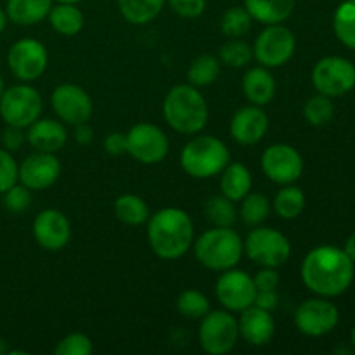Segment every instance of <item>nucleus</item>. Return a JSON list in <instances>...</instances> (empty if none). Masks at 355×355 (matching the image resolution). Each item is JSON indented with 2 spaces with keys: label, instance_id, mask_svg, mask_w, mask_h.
<instances>
[{
  "label": "nucleus",
  "instance_id": "1a4fd4ad",
  "mask_svg": "<svg viewBox=\"0 0 355 355\" xmlns=\"http://www.w3.org/2000/svg\"><path fill=\"white\" fill-rule=\"evenodd\" d=\"M253 59L266 68H281L295 54L297 40L290 28L281 24H269L262 33L257 35L252 45Z\"/></svg>",
  "mask_w": 355,
  "mask_h": 355
},
{
  "label": "nucleus",
  "instance_id": "a878e982",
  "mask_svg": "<svg viewBox=\"0 0 355 355\" xmlns=\"http://www.w3.org/2000/svg\"><path fill=\"white\" fill-rule=\"evenodd\" d=\"M47 19L52 30L58 31L59 35H64V37H75L76 33L82 31L83 24H85L83 12L75 3H58V6H52L51 10H49Z\"/></svg>",
  "mask_w": 355,
  "mask_h": 355
},
{
  "label": "nucleus",
  "instance_id": "39448f33",
  "mask_svg": "<svg viewBox=\"0 0 355 355\" xmlns=\"http://www.w3.org/2000/svg\"><path fill=\"white\" fill-rule=\"evenodd\" d=\"M231 162V153L215 135H196L180 153V166L193 179H211Z\"/></svg>",
  "mask_w": 355,
  "mask_h": 355
},
{
  "label": "nucleus",
  "instance_id": "6ab92c4d",
  "mask_svg": "<svg viewBox=\"0 0 355 355\" xmlns=\"http://www.w3.org/2000/svg\"><path fill=\"white\" fill-rule=\"evenodd\" d=\"M269 128V116L260 106H245L232 114L229 132L238 144L253 146L262 141Z\"/></svg>",
  "mask_w": 355,
  "mask_h": 355
},
{
  "label": "nucleus",
  "instance_id": "f3484780",
  "mask_svg": "<svg viewBox=\"0 0 355 355\" xmlns=\"http://www.w3.org/2000/svg\"><path fill=\"white\" fill-rule=\"evenodd\" d=\"M61 175V162L55 153L37 151L26 156L17 166V182L30 191L49 189Z\"/></svg>",
  "mask_w": 355,
  "mask_h": 355
},
{
  "label": "nucleus",
  "instance_id": "bb28decb",
  "mask_svg": "<svg viewBox=\"0 0 355 355\" xmlns=\"http://www.w3.org/2000/svg\"><path fill=\"white\" fill-rule=\"evenodd\" d=\"M120 14L132 24H148L159 16L166 0H116Z\"/></svg>",
  "mask_w": 355,
  "mask_h": 355
},
{
  "label": "nucleus",
  "instance_id": "423d86ee",
  "mask_svg": "<svg viewBox=\"0 0 355 355\" xmlns=\"http://www.w3.org/2000/svg\"><path fill=\"white\" fill-rule=\"evenodd\" d=\"M245 253L253 263L260 267L284 266L291 255V243L281 231L257 225L246 236Z\"/></svg>",
  "mask_w": 355,
  "mask_h": 355
},
{
  "label": "nucleus",
  "instance_id": "dca6fc26",
  "mask_svg": "<svg viewBox=\"0 0 355 355\" xmlns=\"http://www.w3.org/2000/svg\"><path fill=\"white\" fill-rule=\"evenodd\" d=\"M338 321V309L324 297L305 300L295 312V326L298 331L314 338L328 335L336 328Z\"/></svg>",
  "mask_w": 355,
  "mask_h": 355
},
{
  "label": "nucleus",
  "instance_id": "09e8293b",
  "mask_svg": "<svg viewBox=\"0 0 355 355\" xmlns=\"http://www.w3.org/2000/svg\"><path fill=\"white\" fill-rule=\"evenodd\" d=\"M7 21H9V17H7L6 9H2V7H0V33H3V30H6Z\"/></svg>",
  "mask_w": 355,
  "mask_h": 355
},
{
  "label": "nucleus",
  "instance_id": "3c124183",
  "mask_svg": "<svg viewBox=\"0 0 355 355\" xmlns=\"http://www.w3.org/2000/svg\"><path fill=\"white\" fill-rule=\"evenodd\" d=\"M3 90H6V82H3V78H2V75H0V97H2V94H3Z\"/></svg>",
  "mask_w": 355,
  "mask_h": 355
},
{
  "label": "nucleus",
  "instance_id": "a211bd4d",
  "mask_svg": "<svg viewBox=\"0 0 355 355\" xmlns=\"http://www.w3.org/2000/svg\"><path fill=\"white\" fill-rule=\"evenodd\" d=\"M31 232L38 245L49 252H59L71 239V224L62 211L47 208L35 217Z\"/></svg>",
  "mask_w": 355,
  "mask_h": 355
},
{
  "label": "nucleus",
  "instance_id": "49530a36",
  "mask_svg": "<svg viewBox=\"0 0 355 355\" xmlns=\"http://www.w3.org/2000/svg\"><path fill=\"white\" fill-rule=\"evenodd\" d=\"M73 137H75V141L78 142V144L87 146V144H90V142H92L94 130L90 128L89 123L75 125V132H73Z\"/></svg>",
  "mask_w": 355,
  "mask_h": 355
},
{
  "label": "nucleus",
  "instance_id": "c9c22d12",
  "mask_svg": "<svg viewBox=\"0 0 355 355\" xmlns=\"http://www.w3.org/2000/svg\"><path fill=\"white\" fill-rule=\"evenodd\" d=\"M177 311L186 319H201L210 312V300L198 290H184L177 298Z\"/></svg>",
  "mask_w": 355,
  "mask_h": 355
},
{
  "label": "nucleus",
  "instance_id": "c756f323",
  "mask_svg": "<svg viewBox=\"0 0 355 355\" xmlns=\"http://www.w3.org/2000/svg\"><path fill=\"white\" fill-rule=\"evenodd\" d=\"M305 208V194L300 187L293 184H286L283 189L277 191L274 198V211L284 220H293L300 217V214Z\"/></svg>",
  "mask_w": 355,
  "mask_h": 355
},
{
  "label": "nucleus",
  "instance_id": "58836bf2",
  "mask_svg": "<svg viewBox=\"0 0 355 355\" xmlns=\"http://www.w3.org/2000/svg\"><path fill=\"white\" fill-rule=\"evenodd\" d=\"M31 205V191L23 184H14L10 189L3 193V207L12 214H21L28 210Z\"/></svg>",
  "mask_w": 355,
  "mask_h": 355
},
{
  "label": "nucleus",
  "instance_id": "e433bc0d",
  "mask_svg": "<svg viewBox=\"0 0 355 355\" xmlns=\"http://www.w3.org/2000/svg\"><path fill=\"white\" fill-rule=\"evenodd\" d=\"M333 114H335V106L331 103V97L322 96V94L312 96L304 106L305 120L314 127H322V125L329 123L333 120Z\"/></svg>",
  "mask_w": 355,
  "mask_h": 355
},
{
  "label": "nucleus",
  "instance_id": "473e14b6",
  "mask_svg": "<svg viewBox=\"0 0 355 355\" xmlns=\"http://www.w3.org/2000/svg\"><path fill=\"white\" fill-rule=\"evenodd\" d=\"M333 28L338 40L355 51V0H345L336 9Z\"/></svg>",
  "mask_w": 355,
  "mask_h": 355
},
{
  "label": "nucleus",
  "instance_id": "a18cd8bd",
  "mask_svg": "<svg viewBox=\"0 0 355 355\" xmlns=\"http://www.w3.org/2000/svg\"><path fill=\"white\" fill-rule=\"evenodd\" d=\"M279 304V295L276 293V290H262L257 291L255 300H253V305L263 309V311H274Z\"/></svg>",
  "mask_w": 355,
  "mask_h": 355
},
{
  "label": "nucleus",
  "instance_id": "412c9836",
  "mask_svg": "<svg viewBox=\"0 0 355 355\" xmlns=\"http://www.w3.org/2000/svg\"><path fill=\"white\" fill-rule=\"evenodd\" d=\"M26 141L35 151L58 153L68 141V130L61 120L38 118L28 127Z\"/></svg>",
  "mask_w": 355,
  "mask_h": 355
},
{
  "label": "nucleus",
  "instance_id": "f8f14e48",
  "mask_svg": "<svg viewBox=\"0 0 355 355\" xmlns=\"http://www.w3.org/2000/svg\"><path fill=\"white\" fill-rule=\"evenodd\" d=\"M170 151L165 132L153 123H137L127 132V153L144 165L163 162Z\"/></svg>",
  "mask_w": 355,
  "mask_h": 355
},
{
  "label": "nucleus",
  "instance_id": "4468645a",
  "mask_svg": "<svg viewBox=\"0 0 355 355\" xmlns=\"http://www.w3.org/2000/svg\"><path fill=\"white\" fill-rule=\"evenodd\" d=\"M262 172L272 182L279 186L297 182L304 173L302 155L290 144H272L262 155Z\"/></svg>",
  "mask_w": 355,
  "mask_h": 355
},
{
  "label": "nucleus",
  "instance_id": "393cba45",
  "mask_svg": "<svg viewBox=\"0 0 355 355\" xmlns=\"http://www.w3.org/2000/svg\"><path fill=\"white\" fill-rule=\"evenodd\" d=\"M52 0H7L6 14L17 26H33L47 19Z\"/></svg>",
  "mask_w": 355,
  "mask_h": 355
},
{
  "label": "nucleus",
  "instance_id": "9d476101",
  "mask_svg": "<svg viewBox=\"0 0 355 355\" xmlns=\"http://www.w3.org/2000/svg\"><path fill=\"white\" fill-rule=\"evenodd\" d=\"M49 64L47 49L35 38L14 42L7 52V66L19 82L30 83L40 78Z\"/></svg>",
  "mask_w": 355,
  "mask_h": 355
},
{
  "label": "nucleus",
  "instance_id": "4c0bfd02",
  "mask_svg": "<svg viewBox=\"0 0 355 355\" xmlns=\"http://www.w3.org/2000/svg\"><path fill=\"white\" fill-rule=\"evenodd\" d=\"M94 350L92 340L83 333H71L59 340L55 345V355H89Z\"/></svg>",
  "mask_w": 355,
  "mask_h": 355
},
{
  "label": "nucleus",
  "instance_id": "79ce46f5",
  "mask_svg": "<svg viewBox=\"0 0 355 355\" xmlns=\"http://www.w3.org/2000/svg\"><path fill=\"white\" fill-rule=\"evenodd\" d=\"M279 281V272H277L274 267H262V269L253 276V283H255L257 291L277 290Z\"/></svg>",
  "mask_w": 355,
  "mask_h": 355
},
{
  "label": "nucleus",
  "instance_id": "9b49d317",
  "mask_svg": "<svg viewBox=\"0 0 355 355\" xmlns=\"http://www.w3.org/2000/svg\"><path fill=\"white\" fill-rule=\"evenodd\" d=\"M312 83L322 96L340 97L355 87V66L349 59L329 55L312 69Z\"/></svg>",
  "mask_w": 355,
  "mask_h": 355
},
{
  "label": "nucleus",
  "instance_id": "7c9ffc66",
  "mask_svg": "<svg viewBox=\"0 0 355 355\" xmlns=\"http://www.w3.org/2000/svg\"><path fill=\"white\" fill-rule=\"evenodd\" d=\"M205 217L214 227H232L238 220V211H236L234 201L225 198L224 194H215L208 198L205 203Z\"/></svg>",
  "mask_w": 355,
  "mask_h": 355
},
{
  "label": "nucleus",
  "instance_id": "f257e3e1",
  "mask_svg": "<svg viewBox=\"0 0 355 355\" xmlns=\"http://www.w3.org/2000/svg\"><path fill=\"white\" fill-rule=\"evenodd\" d=\"M302 281L318 297L331 298L345 293L354 279V262L336 246H318L302 262Z\"/></svg>",
  "mask_w": 355,
  "mask_h": 355
},
{
  "label": "nucleus",
  "instance_id": "f03ea898",
  "mask_svg": "<svg viewBox=\"0 0 355 355\" xmlns=\"http://www.w3.org/2000/svg\"><path fill=\"white\" fill-rule=\"evenodd\" d=\"M148 241L153 253L163 260H179L194 243V224L187 211L163 208L148 218Z\"/></svg>",
  "mask_w": 355,
  "mask_h": 355
},
{
  "label": "nucleus",
  "instance_id": "20e7f679",
  "mask_svg": "<svg viewBox=\"0 0 355 355\" xmlns=\"http://www.w3.org/2000/svg\"><path fill=\"white\" fill-rule=\"evenodd\" d=\"M194 246V257L203 267L217 272L232 269L245 255V241L232 227H211L205 231Z\"/></svg>",
  "mask_w": 355,
  "mask_h": 355
},
{
  "label": "nucleus",
  "instance_id": "2eb2a0df",
  "mask_svg": "<svg viewBox=\"0 0 355 355\" xmlns=\"http://www.w3.org/2000/svg\"><path fill=\"white\" fill-rule=\"evenodd\" d=\"M55 116L66 125L87 123L94 113V103L89 94L75 83H61L51 96Z\"/></svg>",
  "mask_w": 355,
  "mask_h": 355
},
{
  "label": "nucleus",
  "instance_id": "c85d7f7f",
  "mask_svg": "<svg viewBox=\"0 0 355 355\" xmlns=\"http://www.w3.org/2000/svg\"><path fill=\"white\" fill-rule=\"evenodd\" d=\"M270 210H272V205H270V200L266 194L250 191L241 200L239 217H241V222L245 225L257 227V225H262L269 218Z\"/></svg>",
  "mask_w": 355,
  "mask_h": 355
},
{
  "label": "nucleus",
  "instance_id": "ddd939ff",
  "mask_svg": "<svg viewBox=\"0 0 355 355\" xmlns=\"http://www.w3.org/2000/svg\"><path fill=\"white\" fill-rule=\"evenodd\" d=\"M257 288L253 277L236 267L224 270L215 283V297L229 312H241L253 305Z\"/></svg>",
  "mask_w": 355,
  "mask_h": 355
},
{
  "label": "nucleus",
  "instance_id": "b1692460",
  "mask_svg": "<svg viewBox=\"0 0 355 355\" xmlns=\"http://www.w3.org/2000/svg\"><path fill=\"white\" fill-rule=\"evenodd\" d=\"M253 179L246 165L229 162L220 172V193L231 201H241L252 191Z\"/></svg>",
  "mask_w": 355,
  "mask_h": 355
},
{
  "label": "nucleus",
  "instance_id": "37998d69",
  "mask_svg": "<svg viewBox=\"0 0 355 355\" xmlns=\"http://www.w3.org/2000/svg\"><path fill=\"white\" fill-rule=\"evenodd\" d=\"M26 141V134H24V128L21 127H12V125H7L6 130L2 134V142H3V148L7 151H17L21 146L24 144Z\"/></svg>",
  "mask_w": 355,
  "mask_h": 355
},
{
  "label": "nucleus",
  "instance_id": "2f4dec72",
  "mask_svg": "<svg viewBox=\"0 0 355 355\" xmlns=\"http://www.w3.org/2000/svg\"><path fill=\"white\" fill-rule=\"evenodd\" d=\"M220 75V61L211 54H201L194 59L187 69V82L194 87H208Z\"/></svg>",
  "mask_w": 355,
  "mask_h": 355
},
{
  "label": "nucleus",
  "instance_id": "c03bdc74",
  "mask_svg": "<svg viewBox=\"0 0 355 355\" xmlns=\"http://www.w3.org/2000/svg\"><path fill=\"white\" fill-rule=\"evenodd\" d=\"M104 151L111 156H121L127 153V134L111 132L104 137Z\"/></svg>",
  "mask_w": 355,
  "mask_h": 355
},
{
  "label": "nucleus",
  "instance_id": "5701e85b",
  "mask_svg": "<svg viewBox=\"0 0 355 355\" xmlns=\"http://www.w3.org/2000/svg\"><path fill=\"white\" fill-rule=\"evenodd\" d=\"M243 6L253 21L269 26L284 23L293 14L295 0H243Z\"/></svg>",
  "mask_w": 355,
  "mask_h": 355
},
{
  "label": "nucleus",
  "instance_id": "aec40b11",
  "mask_svg": "<svg viewBox=\"0 0 355 355\" xmlns=\"http://www.w3.org/2000/svg\"><path fill=\"white\" fill-rule=\"evenodd\" d=\"M239 314H241L238 319L239 338L253 347H263L272 342L274 335H276V322L269 311H263L257 305H250Z\"/></svg>",
  "mask_w": 355,
  "mask_h": 355
},
{
  "label": "nucleus",
  "instance_id": "6e6552de",
  "mask_svg": "<svg viewBox=\"0 0 355 355\" xmlns=\"http://www.w3.org/2000/svg\"><path fill=\"white\" fill-rule=\"evenodd\" d=\"M198 342L210 355H225L231 352L239 340L238 319L229 311H210L200 319Z\"/></svg>",
  "mask_w": 355,
  "mask_h": 355
},
{
  "label": "nucleus",
  "instance_id": "ea45409f",
  "mask_svg": "<svg viewBox=\"0 0 355 355\" xmlns=\"http://www.w3.org/2000/svg\"><path fill=\"white\" fill-rule=\"evenodd\" d=\"M17 166L19 165L10 155V151L0 148V194L6 193L17 182Z\"/></svg>",
  "mask_w": 355,
  "mask_h": 355
},
{
  "label": "nucleus",
  "instance_id": "72a5a7b5",
  "mask_svg": "<svg viewBox=\"0 0 355 355\" xmlns=\"http://www.w3.org/2000/svg\"><path fill=\"white\" fill-rule=\"evenodd\" d=\"M253 59V49L241 38H229L218 51V61L229 68H245Z\"/></svg>",
  "mask_w": 355,
  "mask_h": 355
},
{
  "label": "nucleus",
  "instance_id": "4be33fe9",
  "mask_svg": "<svg viewBox=\"0 0 355 355\" xmlns=\"http://www.w3.org/2000/svg\"><path fill=\"white\" fill-rule=\"evenodd\" d=\"M241 89L246 101L253 106H267L276 96V80L266 66H253L246 69L241 80Z\"/></svg>",
  "mask_w": 355,
  "mask_h": 355
},
{
  "label": "nucleus",
  "instance_id": "8fccbe9b",
  "mask_svg": "<svg viewBox=\"0 0 355 355\" xmlns=\"http://www.w3.org/2000/svg\"><path fill=\"white\" fill-rule=\"evenodd\" d=\"M55 2L58 3H80V2H83V0H55Z\"/></svg>",
  "mask_w": 355,
  "mask_h": 355
},
{
  "label": "nucleus",
  "instance_id": "a19ab883",
  "mask_svg": "<svg viewBox=\"0 0 355 355\" xmlns=\"http://www.w3.org/2000/svg\"><path fill=\"white\" fill-rule=\"evenodd\" d=\"M166 3L177 16L186 19L200 17L207 9V0H166Z\"/></svg>",
  "mask_w": 355,
  "mask_h": 355
},
{
  "label": "nucleus",
  "instance_id": "f704fd0d",
  "mask_svg": "<svg viewBox=\"0 0 355 355\" xmlns=\"http://www.w3.org/2000/svg\"><path fill=\"white\" fill-rule=\"evenodd\" d=\"M252 16L245 6L231 7L224 12L220 19V30L227 38H241L252 30Z\"/></svg>",
  "mask_w": 355,
  "mask_h": 355
},
{
  "label": "nucleus",
  "instance_id": "0eeeda50",
  "mask_svg": "<svg viewBox=\"0 0 355 355\" xmlns=\"http://www.w3.org/2000/svg\"><path fill=\"white\" fill-rule=\"evenodd\" d=\"M44 103L35 87L19 83L3 90L0 97V116L6 125L28 128L40 118Z\"/></svg>",
  "mask_w": 355,
  "mask_h": 355
},
{
  "label": "nucleus",
  "instance_id": "de8ad7c7",
  "mask_svg": "<svg viewBox=\"0 0 355 355\" xmlns=\"http://www.w3.org/2000/svg\"><path fill=\"white\" fill-rule=\"evenodd\" d=\"M343 252H345L347 255L350 257V260H352V262L355 263V232H354V234H350V238L347 239Z\"/></svg>",
  "mask_w": 355,
  "mask_h": 355
},
{
  "label": "nucleus",
  "instance_id": "7ed1b4c3",
  "mask_svg": "<svg viewBox=\"0 0 355 355\" xmlns=\"http://www.w3.org/2000/svg\"><path fill=\"white\" fill-rule=\"evenodd\" d=\"M163 116L170 128L184 135H196L208 123V104L198 87L180 83L166 92Z\"/></svg>",
  "mask_w": 355,
  "mask_h": 355
},
{
  "label": "nucleus",
  "instance_id": "603ef678",
  "mask_svg": "<svg viewBox=\"0 0 355 355\" xmlns=\"http://www.w3.org/2000/svg\"><path fill=\"white\" fill-rule=\"evenodd\" d=\"M352 343H354V347H355V326H354V329H352Z\"/></svg>",
  "mask_w": 355,
  "mask_h": 355
},
{
  "label": "nucleus",
  "instance_id": "cd10ccee",
  "mask_svg": "<svg viewBox=\"0 0 355 355\" xmlns=\"http://www.w3.org/2000/svg\"><path fill=\"white\" fill-rule=\"evenodd\" d=\"M114 215L127 225H142L149 218V207L137 194H123L114 201Z\"/></svg>",
  "mask_w": 355,
  "mask_h": 355
}]
</instances>
